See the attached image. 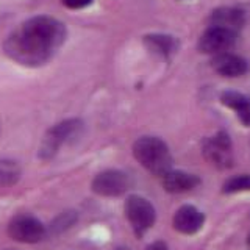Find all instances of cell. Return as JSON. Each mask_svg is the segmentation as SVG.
Returning a JSON list of instances; mask_svg holds the SVG:
<instances>
[{
  "mask_svg": "<svg viewBox=\"0 0 250 250\" xmlns=\"http://www.w3.org/2000/svg\"><path fill=\"white\" fill-rule=\"evenodd\" d=\"M66 39V27L50 16H35L16 28L5 41V53L28 67L49 61Z\"/></svg>",
  "mask_w": 250,
  "mask_h": 250,
  "instance_id": "cell-1",
  "label": "cell"
},
{
  "mask_svg": "<svg viewBox=\"0 0 250 250\" xmlns=\"http://www.w3.org/2000/svg\"><path fill=\"white\" fill-rule=\"evenodd\" d=\"M136 161L155 175H163L172 169V155L167 144L155 136H143L133 144Z\"/></svg>",
  "mask_w": 250,
  "mask_h": 250,
  "instance_id": "cell-2",
  "label": "cell"
},
{
  "mask_svg": "<svg viewBox=\"0 0 250 250\" xmlns=\"http://www.w3.org/2000/svg\"><path fill=\"white\" fill-rule=\"evenodd\" d=\"M83 122L78 119H69L64 122L57 124L45 133V136L39 147V156L42 160H50L58 153L60 147L74 143L82 136Z\"/></svg>",
  "mask_w": 250,
  "mask_h": 250,
  "instance_id": "cell-3",
  "label": "cell"
},
{
  "mask_svg": "<svg viewBox=\"0 0 250 250\" xmlns=\"http://www.w3.org/2000/svg\"><path fill=\"white\" fill-rule=\"evenodd\" d=\"M124 211L130 227L138 238H143L156 221V211L153 205L146 197H141L136 194L128 195V199L125 200Z\"/></svg>",
  "mask_w": 250,
  "mask_h": 250,
  "instance_id": "cell-4",
  "label": "cell"
},
{
  "mask_svg": "<svg viewBox=\"0 0 250 250\" xmlns=\"http://www.w3.org/2000/svg\"><path fill=\"white\" fill-rule=\"evenodd\" d=\"M131 186V178L127 172L119 169H106L92 180V191L102 197H117L125 194Z\"/></svg>",
  "mask_w": 250,
  "mask_h": 250,
  "instance_id": "cell-5",
  "label": "cell"
},
{
  "mask_svg": "<svg viewBox=\"0 0 250 250\" xmlns=\"http://www.w3.org/2000/svg\"><path fill=\"white\" fill-rule=\"evenodd\" d=\"M8 233L10 236L23 244H35L44 239L45 236V227L44 224L30 214H19L11 219L8 225Z\"/></svg>",
  "mask_w": 250,
  "mask_h": 250,
  "instance_id": "cell-6",
  "label": "cell"
},
{
  "mask_svg": "<svg viewBox=\"0 0 250 250\" xmlns=\"http://www.w3.org/2000/svg\"><path fill=\"white\" fill-rule=\"evenodd\" d=\"M205 158L219 169H229L233 164V147L231 139L225 131H219L214 136L205 139L203 143Z\"/></svg>",
  "mask_w": 250,
  "mask_h": 250,
  "instance_id": "cell-7",
  "label": "cell"
},
{
  "mask_svg": "<svg viewBox=\"0 0 250 250\" xmlns=\"http://www.w3.org/2000/svg\"><path fill=\"white\" fill-rule=\"evenodd\" d=\"M236 33H233V31L227 28L209 25L199 39V50L211 55L224 53L233 47L234 41H236Z\"/></svg>",
  "mask_w": 250,
  "mask_h": 250,
  "instance_id": "cell-8",
  "label": "cell"
},
{
  "mask_svg": "<svg viewBox=\"0 0 250 250\" xmlns=\"http://www.w3.org/2000/svg\"><path fill=\"white\" fill-rule=\"evenodd\" d=\"M172 224H174V229L180 233L194 234L202 230L203 224H205V214L194 205H183L175 211Z\"/></svg>",
  "mask_w": 250,
  "mask_h": 250,
  "instance_id": "cell-9",
  "label": "cell"
},
{
  "mask_svg": "<svg viewBox=\"0 0 250 250\" xmlns=\"http://www.w3.org/2000/svg\"><path fill=\"white\" fill-rule=\"evenodd\" d=\"M163 188L170 194H183L188 191H192L194 188L200 185V178L194 174L185 170H174L170 169L166 174L161 175Z\"/></svg>",
  "mask_w": 250,
  "mask_h": 250,
  "instance_id": "cell-10",
  "label": "cell"
},
{
  "mask_svg": "<svg viewBox=\"0 0 250 250\" xmlns=\"http://www.w3.org/2000/svg\"><path fill=\"white\" fill-rule=\"evenodd\" d=\"M211 66L222 77H241L249 70V64L244 58L229 52L216 55L211 61Z\"/></svg>",
  "mask_w": 250,
  "mask_h": 250,
  "instance_id": "cell-11",
  "label": "cell"
},
{
  "mask_svg": "<svg viewBox=\"0 0 250 250\" xmlns=\"http://www.w3.org/2000/svg\"><path fill=\"white\" fill-rule=\"evenodd\" d=\"M209 22L211 25L227 28L238 35V31L244 25L246 18L244 13L238 10V8H219V10H214L213 14H211Z\"/></svg>",
  "mask_w": 250,
  "mask_h": 250,
  "instance_id": "cell-12",
  "label": "cell"
},
{
  "mask_svg": "<svg viewBox=\"0 0 250 250\" xmlns=\"http://www.w3.org/2000/svg\"><path fill=\"white\" fill-rule=\"evenodd\" d=\"M221 100L225 106L231 108L234 113L238 114L239 121L249 127L250 125V99L241 92L227 91L221 96Z\"/></svg>",
  "mask_w": 250,
  "mask_h": 250,
  "instance_id": "cell-13",
  "label": "cell"
},
{
  "mask_svg": "<svg viewBox=\"0 0 250 250\" xmlns=\"http://www.w3.org/2000/svg\"><path fill=\"white\" fill-rule=\"evenodd\" d=\"M144 44L148 50L158 53L161 57H169L177 50V41L167 35H148L144 38Z\"/></svg>",
  "mask_w": 250,
  "mask_h": 250,
  "instance_id": "cell-14",
  "label": "cell"
},
{
  "mask_svg": "<svg viewBox=\"0 0 250 250\" xmlns=\"http://www.w3.org/2000/svg\"><path fill=\"white\" fill-rule=\"evenodd\" d=\"M21 178V167L13 160H0V186H13Z\"/></svg>",
  "mask_w": 250,
  "mask_h": 250,
  "instance_id": "cell-15",
  "label": "cell"
},
{
  "mask_svg": "<svg viewBox=\"0 0 250 250\" xmlns=\"http://www.w3.org/2000/svg\"><path fill=\"white\" fill-rule=\"evenodd\" d=\"M250 191V175H236L229 178L222 186L224 194H236V192H246Z\"/></svg>",
  "mask_w": 250,
  "mask_h": 250,
  "instance_id": "cell-16",
  "label": "cell"
},
{
  "mask_svg": "<svg viewBox=\"0 0 250 250\" xmlns=\"http://www.w3.org/2000/svg\"><path fill=\"white\" fill-rule=\"evenodd\" d=\"M75 221V216L74 214H70V213H64V214H61L57 221L53 222V230H64L67 229L69 225H72Z\"/></svg>",
  "mask_w": 250,
  "mask_h": 250,
  "instance_id": "cell-17",
  "label": "cell"
},
{
  "mask_svg": "<svg viewBox=\"0 0 250 250\" xmlns=\"http://www.w3.org/2000/svg\"><path fill=\"white\" fill-rule=\"evenodd\" d=\"M62 3L70 8V10H80V8H84L92 3V0H62Z\"/></svg>",
  "mask_w": 250,
  "mask_h": 250,
  "instance_id": "cell-18",
  "label": "cell"
},
{
  "mask_svg": "<svg viewBox=\"0 0 250 250\" xmlns=\"http://www.w3.org/2000/svg\"><path fill=\"white\" fill-rule=\"evenodd\" d=\"M146 250H169V247L164 241H155L152 244H148Z\"/></svg>",
  "mask_w": 250,
  "mask_h": 250,
  "instance_id": "cell-19",
  "label": "cell"
},
{
  "mask_svg": "<svg viewBox=\"0 0 250 250\" xmlns=\"http://www.w3.org/2000/svg\"><path fill=\"white\" fill-rule=\"evenodd\" d=\"M114 250H130V249H127V247H117V249H114Z\"/></svg>",
  "mask_w": 250,
  "mask_h": 250,
  "instance_id": "cell-20",
  "label": "cell"
},
{
  "mask_svg": "<svg viewBox=\"0 0 250 250\" xmlns=\"http://www.w3.org/2000/svg\"><path fill=\"white\" fill-rule=\"evenodd\" d=\"M247 242H249V244H250V234H249V238H247Z\"/></svg>",
  "mask_w": 250,
  "mask_h": 250,
  "instance_id": "cell-21",
  "label": "cell"
}]
</instances>
